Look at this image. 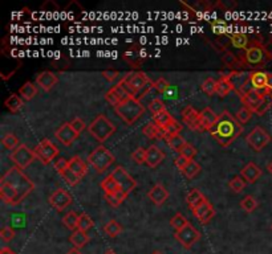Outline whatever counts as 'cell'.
Listing matches in <instances>:
<instances>
[{
    "instance_id": "6da1fadb",
    "label": "cell",
    "mask_w": 272,
    "mask_h": 254,
    "mask_svg": "<svg viewBox=\"0 0 272 254\" xmlns=\"http://www.w3.org/2000/svg\"><path fill=\"white\" fill-rule=\"evenodd\" d=\"M35 189V184L19 167H11L0 180V197L8 205L20 204Z\"/></svg>"
},
{
    "instance_id": "7a4b0ae2",
    "label": "cell",
    "mask_w": 272,
    "mask_h": 254,
    "mask_svg": "<svg viewBox=\"0 0 272 254\" xmlns=\"http://www.w3.org/2000/svg\"><path fill=\"white\" fill-rule=\"evenodd\" d=\"M213 138L217 139V142L222 147L230 146L235 142L239 135L243 132V126L237 121V118L229 112H223L218 116L217 124L209 131Z\"/></svg>"
},
{
    "instance_id": "3957f363",
    "label": "cell",
    "mask_w": 272,
    "mask_h": 254,
    "mask_svg": "<svg viewBox=\"0 0 272 254\" xmlns=\"http://www.w3.org/2000/svg\"><path fill=\"white\" fill-rule=\"evenodd\" d=\"M121 81L130 89V92L133 93V96L136 97L137 100H141L142 97L148 94L149 90L154 89V82L144 72H138V70L126 73Z\"/></svg>"
},
{
    "instance_id": "277c9868",
    "label": "cell",
    "mask_w": 272,
    "mask_h": 254,
    "mask_svg": "<svg viewBox=\"0 0 272 254\" xmlns=\"http://www.w3.org/2000/svg\"><path fill=\"white\" fill-rule=\"evenodd\" d=\"M114 112L121 120L124 121L125 124L133 125L140 117L145 113L144 105L141 104L140 100L137 98H130V100L125 101L122 104L114 108Z\"/></svg>"
},
{
    "instance_id": "5b68a950",
    "label": "cell",
    "mask_w": 272,
    "mask_h": 254,
    "mask_svg": "<svg viewBox=\"0 0 272 254\" xmlns=\"http://www.w3.org/2000/svg\"><path fill=\"white\" fill-rule=\"evenodd\" d=\"M89 134L93 136L98 142H105L114 132H116V126L106 118L105 116H97L92 121V124L88 126Z\"/></svg>"
},
{
    "instance_id": "8992f818",
    "label": "cell",
    "mask_w": 272,
    "mask_h": 254,
    "mask_svg": "<svg viewBox=\"0 0 272 254\" xmlns=\"http://www.w3.org/2000/svg\"><path fill=\"white\" fill-rule=\"evenodd\" d=\"M88 162L98 173H102L114 163V156L106 147L98 146L89 154Z\"/></svg>"
},
{
    "instance_id": "52a82bcc",
    "label": "cell",
    "mask_w": 272,
    "mask_h": 254,
    "mask_svg": "<svg viewBox=\"0 0 272 254\" xmlns=\"http://www.w3.org/2000/svg\"><path fill=\"white\" fill-rule=\"evenodd\" d=\"M130 98H136L133 96V93L130 92V89L126 86L122 81H120L117 85H114L109 92H106L105 100L110 106L116 108L120 104L125 102V101L130 100Z\"/></svg>"
},
{
    "instance_id": "ba28073f",
    "label": "cell",
    "mask_w": 272,
    "mask_h": 254,
    "mask_svg": "<svg viewBox=\"0 0 272 254\" xmlns=\"http://www.w3.org/2000/svg\"><path fill=\"white\" fill-rule=\"evenodd\" d=\"M9 159L15 163L16 167H19L20 169H25L28 166H31L32 163H33V160L36 159V155L33 150H31L27 144H19L11 152Z\"/></svg>"
},
{
    "instance_id": "9c48e42d",
    "label": "cell",
    "mask_w": 272,
    "mask_h": 254,
    "mask_svg": "<svg viewBox=\"0 0 272 254\" xmlns=\"http://www.w3.org/2000/svg\"><path fill=\"white\" fill-rule=\"evenodd\" d=\"M36 159H39L43 164H49L58 155V148L54 146L49 139H43L37 146L33 148Z\"/></svg>"
},
{
    "instance_id": "30bf717a",
    "label": "cell",
    "mask_w": 272,
    "mask_h": 254,
    "mask_svg": "<svg viewBox=\"0 0 272 254\" xmlns=\"http://www.w3.org/2000/svg\"><path fill=\"white\" fill-rule=\"evenodd\" d=\"M246 140H247V143H249L250 147L254 151H262L263 148H266V146H269L270 142H271V135L263 127L257 126L246 136Z\"/></svg>"
},
{
    "instance_id": "8fae6325",
    "label": "cell",
    "mask_w": 272,
    "mask_h": 254,
    "mask_svg": "<svg viewBox=\"0 0 272 254\" xmlns=\"http://www.w3.org/2000/svg\"><path fill=\"white\" fill-rule=\"evenodd\" d=\"M174 239L178 241L183 248L186 249H190L193 245H194L197 241H199L201 239V233H199L197 229H195L190 223L187 224L186 227L182 228L181 231H178L174 235Z\"/></svg>"
},
{
    "instance_id": "7c38bea8",
    "label": "cell",
    "mask_w": 272,
    "mask_h": 254,
    "mask_svg": "<svg viewBox=\"0 0 272 254\" xmlns=\"http://www.w3.org/2000/svg\"><path fill=\"white\" fill-rule=\"evenodd\" d=\"M112 175L116 179L117 184H118L121 191L126 193V195H129L137 187V181L133 179V176L129 175L128 171L124 167H117L112 172Z\"/></svg>"
},
{
    "instance_id": "4fadbf2b",
    "label": "cell",
    "mask_w": 272,
    "mask_h": 254,
    "mask_svg": "<svg viewBox=\"0 0 272 254\" xmlns=\"http://www.w3.org/2000/svg\"><path fill=\"white\" fill-rule=\"evenodd\" d=\"M72 201H73L72 196L64 189H57L49 197V204L58 212H62L65 208H68L72 204Z\"/></svg>"
},
{
    "instance_id": "5bb4252c",
    "label": "cell",
    "mask_w": 272,
    "mask_h": 254,
    "mask_svg": "<svg viewBox=\"0 0 272 254\" xmlns=\"http://www.w3.org/2000/svg\"><path fill=\"white\" fill-rule=\"evenodd\" d=\"M54 136L64 146H70L78 138V134L73 130V127L70 126V124L68 122V124H64L58 127L56 132H54Z\"/></svg>"
},
{
    "instance_id": "9a60e30c",
    "label": "cell",
    "mask_w": 272,
    "mask_h": 254,
    "mask_svg": "<svg viewBox=\"0 0 272 254\" xmlns=\"http://www.w3.org/2000/svg\"><path fill=\"white\" fill-rule=\"evenodd\" d=\"M267 60V52L261 44L250 46L249 49L246 50V61L249 62L250 65H261Z\"/></svg>"
},
{
    "instance_id": "2e32d148",
    "label": "cell",
    "mask_w": 272,
    "mask_h": 254,
    "mask_svg": "<svg viewBox=\"0 0 272 254\" xmlns=\"http://www.w3.org/2000/svg\"><path fill=\"white\" fill-rule=\"evenodd\" d=\"M182 121L190 130L201 131V113L197 112L194 108L186 106L182 110Z\"/></svg>"
},
{
    "instance_id": "e0dca14e",
    "label": "cell",
    "mask_w": 272,
    "mask_h": 254,
    "mask_svg": "<svg viewBox=\"0 0 272 254\" xmlns=\"http://www.w3.org/2000/svg\"><path fill=\"white\" fill-rule=\"evenodd\" d=\"M193 215L199 220L201 224H207L210 220H213V217L215 216V211L213 208V205L210 204V201L206 200L203 204H201L199 207H197L195 209H193Z\"/></svg>"
},
{
    "instance_id": "ac0fdd59",
    "label": "cell",
    "mask_w": 272,
    "mask_h": 254,
    "mask_svg": "<svg viewBox=\"0 0 272 254\" xmlns=\"http://www.w3.org/2000/svg\"><path fill=\"white\" fill-rule=\"evenodd\" d=\"M266 93V92H265ZM265 93L259 92V90H251L250 93H247L246 96H242V104L246 108H249L250 110H253L254 114H255V110L259 108V105L262 104V101H263V97H265Z\"/></svg>"
},
{
    "instance_id": "d6986e66",
    "label": "cell",
    "mask_w": 272,
    "mask_h": 254,
    "mask_svg": "<svg viewBox=\"0 0 272 254\" xmlns=\"http://www.w3.org/2000/svg\"><path fill=\"white\" fill-rule=\"evenodd\" d=\"M58 82L57 76L53 72L49 70H44L36 77V84L39 85L40 88L43 89L44 92H51L53 86Z\"/></svg>"
},
{
    "instance_id": "ffe728a7",
    "label": "cell",
    "mask_w": 272,
    "mask_h": 254,
    "mask_svg": "<svg viewBox=\"0 0 272 254\" xmlns=\"http://www.w3.org/2000/svg\"><path fill=\"white\" fill-rule=\"evenodd\" d=\"M163 159H165V152L156 144H152L149 146V148H146V164L150 168H156L157 166H160Z\"/></svg>"
},
{
    "instance_id": "44dd1931",
    "label": "cell",
    "mask_w": 272,
    "mask_h": 254,
    "mask_svg": "<svg viewBox=\"0 0 272 254\" xmlns=\"http://www.w3.org/2000/svg\"><path fill=\"white\" fill-rule=\"evenodd\" d=\"M241 176L245 179L246 183L254 184L255 181L262 176V169L255 164V163L250 162L241 169Z\"/></svg>"
},
{
    "instance_id": "7402d4cb",
    "label": "cell",
    "mask_w": 272,
    "mask_h": 254,
    "mask_svg": "<svg viewBox=\"0 0 272 254\" xmlns=\"http://www.w3.org/2000/svg\"><path fill=\"white\" fill-rule=\"evenodd\" d=\"M218 116L210 108L203 109L201 112V131H210L217 124Z\"/></svg>"
},
{
    "instance_id": "603a6c76",
    "label": "cell",
    "mask_w": 272,
    "mask_h": 254,
    "mask_svg": "<svg viewBox=\"0 0 272 254\" xmlns=\"http://www.w3.org/2000/svg\"><path fill=\"white\" fill-rule=\"evenodd\" d=\"M250 80L255 90L265 93L269 88V73L266 72H254L250 74Z\"/></svg>"
},
{
    "instance_id": "cb8c5ba5",
    "label": "cell",
    "mask_w": 272,
    "mask_h": 254,
    "mask_svg": "<svg viewBox=\"0 0 272 254\" xmlns=\"http://www.w3.org/2000/svg\"><path fill=\"white\" fill-rule=\"evenodd\" d=\"M148 196L156 205H162L167 200L169 192H167V189L162 184H156L149 191Z\"/></svg>"
},
{
    "instance_id": "d4e9b609",
    "label": "cell",
    "mask_w": 272,
    "mask_h": 254,
    "mask_svg": "<svg viewBox=\"0 0 272 254\" xmlns=\"http://www.w3.org/2000/svg\"><path fill=\"white\" fill-rule=\"evenodd\" d=\"M142 134L149 139H166L165 130L157 126L154 122H150V124L145 125L144 128H142Z\"/></svg>"
},
{
    "instance_id": "484cf974",
    "label": "cell",
    "mask_w": 272,
    "mask_h": 254,
    "mask_svg": "<svg viewBox=\"0 0 272 254\" xmlns=\"http://www.w3.org/2000/svg\"><path fill=\"white\" fill-rule=\"evenodd\" d=\"M206 200H207L206 197L203 196L202 192H201V191L197 188L191 189L190 192L187 193V196H186V203L191 211L197 208V207H199L201 204H203V203H205Z\"/></svg>"
},
{
    "instance_id": "4316f807",
    "label": "cell",
    "mask_w": 272,
    "mask_h": 254,
    "mask_svg": "<svg viewBox=\"0 0 272 254\" xmlns=\"http://www.w3.org/2000/svg\"><path fill=\"white\" fill-rule=\"evenodd\" d=\"M69 169L74 175H77L80 179L86 175V171H88V167L84 162H82V159L80 156H73L72 159H69V164H68Z\"/></svg>"
},
{
    "instance_id": "83f0119b",
    "label": "cell",
    "mask_w": 272,
    "mask_h": 254,
    "mask_svg": "<svg viewBox=\"0 0 272 254\" xmlns=\"http://www.w3.org/2000/svg\"><path fill=\"white\" fill-rule=\"evenodd\" d=\"M89 236L86 235L85 232H81L77 229V231L72 232V235L69 237V243L76 249H81V248H84L86 244L89 243Z\"/></svg>"
},
{
    "instance_id": "f1b7e54d",
    "label": "cell",
    "mask_w": 272,
    "mask_h": 254,
    "mask_svg": "<svg viewBox=\"0 0 272 254\" xmlns=\"http://www.w3.org/2000/svg\"><path fill=\"white\" fill-rule=\"evenodd\" d=\"M231 90H234V84L231 81V77H230V74L227 76H223L218 80V85H217V94L219 97H226L229 94Z\"/></svg>"
},
{
    "instance_id": "f546056e",
    "label": "cell",
    "mask_w": 272,
    "mask_h": 254,
    "mask_svg": "<svg viewBox=\"0 0 272 254\" xmlns=\"http://www.w3.org/2000/svg\"><path fill=\"white\" fill-rule=\"evenodd\" d=\"M23 98L20 96H17V94H11V96L8 97L7 100H5V102H4V106L9 110L11 113H17L20 110V109L23 108Z\"/></svg>"
},
{
    "instance_id": "4dcf8cb0",
    "label": "cell",
    "mask_w": 272,
    "mask_h": 254,
    "mask_svg": "<svg viewBox=\"0 0 272 254\" xmlns=\"http://www.w3.org/2000/svg\"><path fill=\"white\" fill-rule=\"evenodd\" d=\"M153 121H154V124L158 127H161V128H166V127L169 126L171 122H174L175 120L170 113L167 112V110H165V112H161L158 113V114H156V116H153Z\"/></svg>"
},
{
    "instance_id": "1f68e13d",
    "label": "cell",
    "mask_w": 272,
    "mask_h": 254,
    "mask_svg": "<svg viewBox=\"0 0 272 254\" xmlns=\"http://www.w3.org/2000/svg\"><path fill=\"white\" fill-rule=\"evenodd\" d=\"M101 188L105 195H110V193H116V192H118V191H121L120 187H118V184H117L116 179L113 177L112 173H110V175H108V176H106L105 179L101 181Z\"/></svg>"
},
{
    "instance_id": "d6a6232c",
    "label": "cell",
    "mask_w": 272,
    "mask_h": 254,
    "mask_svg": "<svg viewBox=\"0 0 272 254\" xmlns=\"http://www.w3.org/2000/svg\"><path fill=\"white\" fill-rule=\"evenodd\" d=\"M19 94L21 96V98H23L24 101H31L32 98L37 94L36 85L31 81H27L19 89Z\"/></svg>"
},
{
    "instance_id": "836d02e7",
    "label": "cell",
    "mask_w": 272,
    "mask_h": 254,
    "mask_svg": "<svg viewBox=\"0 0 272 254\" xmlns=\"http://www.w3.org/2000/svg\"><path fill=\"white\" fill-rule=\"evenodd\" d=\"M166 142H167V144H169V147H170V148H173L175 152H178L179 155H181V152H182L183 147L187 144V142L185 140V138H183L181 134L174 135V136H170V138H166Z\"/></svg>"
},
{
    "instance_id": "e575fe53",
    "label": "cell",
    "mask_w": 272,
    "mask_h": 254,
    "mask_svg": "<svg viewBox=\"0 0 272 254\" xmlns=\"http://www.w3.org/2000/svg\"><path fill=\"white\" fill-rule=\"evenodd\" d=\"M78 219H80V215L74 213V212H69V213H66V215L64 216L62 223H64V225H65L69 231L74 232V231H77Z\"/></svg>"
},
{
    "instance_id": "d590c367",
    "label": "cell",
    "mask_w": 272,
    "mask_h": 254,
    "mask_svg": "<svg viewBox=\"0 0 272 254\" xmlns=\"http://www.w3.org/2000/svg\"><path fill=\"white\" fill-rule=\"evenodd\" d=\"M126 197H128L126 193H124L122 191H118V192L116 193L105 195V200L108 201L109 204L112 205V207H120V205L124 203Z\"/></svg>"
},
{
    "instance_id": "8d00e7d4",
    "label": "cell",
    "mask_w": 272,
    "mask_h": 254,
    "mask_svg": "<svg viewBox=\"0 0 272 254\" xmlns=\"http://www.w3.org/2000/svg\"><path fill=\"white\" fill-rule=\"evenodd\" d=\"M1 144L4 146V148H7V150H15L16 147L19 146V139L16 136L15 134H11V132H8L1 138Z\"/></svg>"
},
{
    "instance_id": "74e56055",
    "label": "cell",
    "mask_w": 272,
    "mask_h": 254,
    "mask_svg": "<svg viewBox=\"0 0 272 254\" xmlns=\"http://www.w3.org/2000/svg\"><path fill=\"white\" fill-rule=\"evenodd\" d=\"M104 232H105L109 237H116L120 233H122V227L117 223L116 220H110L105 227H104Z\"/></svg>"
},
{
    "instance_id": "f35d334b",
    "label": "cell",
    "mask_w": 272,
    "mask_h": 254,
    "mask_svg": "<svg viewBox=\"0 0 272 254\" xmlns=\"http://www.w3.org/2000/svg\"><path fill=\"white\" fill-rule=\"evenodd\" d=\"M201 171V166H199L198 163L195 162V160H190V162L187 163V166L185 167V169L182 171V173L187 179H194L197 175Z\"/></svg>"
},
{
    "instance_id": "ab89813d",
    "label": "cell",
    "mask_w": 272,
    "mask_h": 254,
    "mask_svg": "<svg viewBox=\"0 0 272 254\" xmlns=\"http://www.w3.org/2000/svg\"><path fill=\"white\" fill-rule=\"evenodd\" d=\"M253 114H254L253 110H250V109L246 108V106H242V108L237 112V114H235V118H237L238 122L243 126V125H246L250 120H251Z\"/></svg>"
},
{
    "instance_id": "60d3db41",
    "label": "cell",
    "mask_w": 272,
    "mask_h": 254,
    "mask_svg": "<svg viewBox=\"0 0 272 254\" xmlns=\"http://www.w3.org/2000/svg\"><path fill=\"white\" fill-rule=\"evenodd\" d=\"M217 85L218 81L214 78H206L203 84L201 85V89H202L203 93H206L209 97H213L217 93Z\"/></svg>"
},
{
    "instance_id": "b9f144b4",
    "label": "cell",
    "mask_w": 272,
    "mask_h": 254,
    "mask_svg": "<svg viewBox=\"0 0 272 254\" xmlns=\"http://www.w3.org/2000/svg\"><path fill=\"white\" fill-rule=\"evenodd\" d=\"M241 208L245 212H247V213H251V212H254L258 208V201L255 200V197L249 195L245 199H242Z\"/></svg>"
},
{
    "instance_id": "7bdbcfd3",
    "label": "cell",
    "mask_w": 272,
    "mask_h": 254,
    "mask_svg": "<svg viewBox=\"0 0 272 254\" xmlns=\"http://www.w3.org/2000/svg\"><path fill=\"white\" fill-rule=\"evenodd\" d=\"M231 44L238 49H245L249 44V37L245 33H235L231 36Z\"/></svg>"
},
{
    "instance_id": "ee69618b",
    "label": "cell",
    "mask_w": 272,
    "mask_h": 254,
    "mask_svg": "<svg viewBox=\"0 0 272 254\" xmlns=\"http://www.w3.org/2000/svg\"><path fill=\"white\" fill-rule=\"evenodd\" d=\"M93 227V220L90 219L89 215H86V213H81L80 215V219H78V224H77V229L81 232H88L90 228Z\"/></svg>"
},
{
    "instance_id": "f6af8a7d",
    "label": "cell",
    "mask_w": 272,
    "mask_h": 254,
    "mask_svg": "<svg viewBox=\"0 0 272 254\" xmlns=\"http://www.w3.org/2000/svg\"><path fill=\"white\" fill-rule=\"evenodd\" d=\"M229 187H230V189L233 191V192H235V193L242 192V191H243V189H245V187H246L245 179H243L241 175H239V176H234L233 179L230 180Z\"/></svg>"
},
{
    "instance_id": "bcb514c9",
    "label": "cell",
    "mask_w": 272,
    "mask_h": 254,
    "mask_svg": "<svg viewBox=\"0 0 272 254\" xmlns=\"http://www.w3.org/2000/svg\"><path fill=\"white\" fill-rule=\"evenodd\" d=\"M60 175H61L62 179H64V180H65L68 184L72 185V187L77 185L78 183H80V180H81V179H80L77 175H74V173L70 171L69 167H66L64 171H61V172H60Z\"/></svg>"
},
{
    "instance_id": "7dc6e473",
    "label": "cell",
    "mask_w": 272,
    "mask_h": 254,
    "mask_svg": "<svg viewBox=\"0 0 272 254\" xmlns=\"http://www.w3.org/2000/svg\"><path fill=\"white\" fill-rule=\"evenodd\" d=\"M187 224H189L187 219L183 215H181V213H177V215H175L174 217H173V219L170 220V225L173 228H174V229L177 232L181 231L182 228L186 227Z\"/></svg>"
},
{
    "instance_id": "c3c4849f",
    "label": "cell",
    "mask_w": 272,
    "mask_h": 254,
    "mask_svg": "<svg viewBox=\"0 0 272 254\" xmlns=\"http://www.w3.org/2000/svg\"><path fill=\"white\" fill-rule=\"evenodd\" d=\"M165 130V134H166V138H170V136H174V135H179L181 134V131H182V126L179 122L174 121V122H171L166 128H163Z\"/></svg>"
},
{
    "instance_id": "681fc988",
    "label": "cell",
    "mask_w": 272,
    "mask_h": 254,
    "mask_svg": "<svg viewBox=\"0 0 272 254\" xmlns=\"http://www.w3.org/2000/svg\"><path fill=\"white\" fill-rule=\"evenodd\" d=\"M149 110L153 113V116H156L158 113L165 112V110H166V106H165L162 100H160V98H154V100L150 102V105H149Z\"/></svg>"
},
{
    "instance_id": "f907efd6",
    "label": "cell",
    "mask_w": 272,
    "mask_h": 254,
    "mask_svg": "<svg viewBox=\"0 0 272 254\" xmlns=\"http://www.w3.org/2000/svg\"><path fill=\"white\" fill-rule=\"evenodd\" d=\"M271 105H272V100L270 98L269 96H266L263 97V101H262V104L259 105V108L255 110V114L257 116H263V114H266V112L269 110L270 108H271Z\"/></svg>"
},
{
    "instance_id": "816d5d0a",
    "label": "cell",
    "mask_w": 272,
    "mask_h": 254,
    "mask_svg": "<svg viewBox=\"0 0 272 254\" xmlns=\"http://www.w3.org/2000/svg\"><path fill=\"white\" fill-rule=\"evenodd\" d=\"M132 159L137 164H144V163H146V150L142 148V147H138L132 154Z\"/></svg>"
},
{
    "instance_id": "f5cc1de1",
    "label": "cell",
    "mask_w": 272,
    "mask_h": 254,
    "mask_svg": "<svg viewBox=\"0 0 272 254\" xmlns=\"http://www.w3.org/2000/svg\"><path fill=\"white\" fill-rule=\"evenodd\" d=\"M181 155L185 156L186 159H189V160H194L195 155H197V148H195L194 146H191L190 143H187L186 146L183 147Z\"/></svg>"
},
{
    "instance_id": "db71d44e",
    "label": "cell",
    "mask_w": 272,
    "mask_h": 254,
    "mask_svg": "<svg viewBox=\"0 0 272 254\" xmlns=\"http://www.w3.org/2000/svg\"><path fill=\"white\" fill-rule=\"evenodd\" d=\"M69 124H70V126L73 127V130L76 131V132H77L78 135L81 134L82 131L85 130V127H86L85 126V122H84V121H82L81 118H78V117H77V118H74L73 121H70Z\"/></svg>"
},
{
    "instance_id": "11a10c76",
    "label": "cell",
    "mask_w": 272,
    "mask_h": 254,
    "mask_svg": "<svg viewBox=\"0 0 272 254\" xmlns=\"http://www.w3.org/2000/svg\"><path fill=\"white\" fill-rule=\"evenodd\" d=\"M0 237L4 241H11V240L15 239V232L13 229H11L9 227H4L1 231H0Z\"/></svg>"
},
{
    "instance_id": "9f6ffc18",
    "label": "cell",
    "mask_w": 272,
    "mask_h": 254,
    "mask_svg": "<svg viewBox=\"0 0 272 254\" xmlns=\"http://www.w3.org/2000/svg\"><path fill=\"white\" fill-rule=\"evenodd\" d=\"M169 88H170V84H169L165 78H160V80L154 81V89H156L158 93H165Z\"/></svg>"
},
{
    "instance_id": "6f0895ef",
    "label": "cell",
    "mask_w": 272,
    "mask_h": 254,
    "mask_svg": "<svg viewBox=\"0 0 272 254\" xmlns=\"http://www.w3.org/2000/svg\"><path fill=\"white\" fill-rule=\"evenodd\" d=\"M102 76H104L108 81H114V80H117L118 76H120V72H118V70H113V69L104 70V72H102Z\"/></svg>"
},
{
    "instance_id": "680465c9",
    "label": "cell",
    "mask_w": 272,
    "mask_h": 254,
    "mask_svg": "<svg viewBox=\"0 0 272 254\" xmlns=\"http://www.w3.org/2000/svg\"><path fill=\"white\" fill-rule=\"evenodd\" d=\"M68 164H69V160H66V159L64 158H60L54 162V168H56V171L60 173L61 171H64V169L68 167Z\"/></svg>"
},
{
    "instance_id": "91938a15",
    "label": "cell",
    "mask_w": 272,
    "mask_h": 254,
    "mask_svg": "<svg viewBox=\"0 0 272 254\" xmlns=\"http://www.w3.org/2000/svg\"><path fill=\"white\" fill-rule=\"evenodd\" d=\"M190 162V160H189V159H186L185 158V156H182V155H179L178 158L175 159V167H177V168L179 169V171H181V172H182L183 169H185V167L187 166V163Z\"/></svg>"
},
{
    "instance_id": "94428289",
    "label": "cell",
    "mask_w": 272,
    "mask_h": 254,
    "mask_svg": "<svg viewBox=\"0 0 272 254\" xmlns=\"http://www.w3.org/2000/svg\"><path fill=\"white\" fill-rule=\"evenodd\" d=\"M0 254H15V253H13L9 248H3V249L0 251Z\"/></svg>"
},
{
    "instance_id": "6125c7cd",
    "label": "cell",
    "mask_w": 272,
    "mask_h": 254,
    "mask_svg": "<svg viewBox=\"0 0 272 254\" xmlns=\"http://www.w3.org/2000/svg\"><path fill=\"white\" fill-rule=\"evenodd\" d=\"M66 254H82L81 252H80V249H76V248H73V249H70L69 252Z\"/></svg>"
},
{
    "instance_id": "be15d7a7",
    "label": "cell",
    "mask_w": 272,
    "mask_h": 254,
    "mask_svg": "<svg viewBox=\"0 0 272 254\" xmlns=\"http://www.w3.org/2000/svg\"><path fill=\"white\" fill-rule=\"evenodd\" d=\"M267 169H269V172L272 175V160L269 163V166H267Z\"/></svg>"
},
{
    "instance_id": "e7e4bbea",
    "label": "cell",
    "mask_w": 272,
    "mask_h": 254,
    "mask_svg": "<svg viewBox=\"0 0 272 254\" xmlns=\"http://www.w3.org/2000/svg\"><path fill=\"white\" fill-rule=\"evenodd\" d=\"M105 254H116V253H114V252H113V251H106Z\"/></svg>"
},
{
    "instance_id": "03108f58",
    "label": "cell",
    "mask_w": 272,
    "mask_h": 254,
    "mask_svg": "<svg viewBox=\"0 0 272 254\" xmlns=\"http://www.w3.org/2000/svg\"><path fill=\"white\" fill-rule=\"evenodd\" d=\"M153 254H162V253H161V252H154Z\"/></svg>"
},
{
    "instance_id": "003e7915",
    "label": "cell",
    "mask_w": 272,
    "mask_h": 254,
    "mask_svg": "<svg viewBox=\"0 0 272 254\" xmlns=\"http://www.w3.org/2000/svg\"><path fill=\"white\" fill-rule=\"evenodd\" d=\"M271 231H272V225H271Z\"/></svg>"
}]
</instances>
